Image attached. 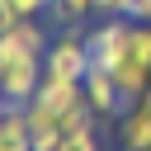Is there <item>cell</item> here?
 <instances>
[{
    "label": "cell",
    "mask_w": 151,
    "mask_h": 151,
    "mask_svg": "<svg viewBox=\"0 0 151 151\" xmlns=\"http://www.w3.org/2000/svg\"><path fill=\"white\" fill-rule=\"evenodd\" d=\"M90 66H94V57H90L85 33H61V38H52V42H47V52H42V71H47V76L85 80V76H90Z\"/></svg>",
    "instance_id": "1"
},
{
    "label": "cell",
    "mask_w": 151,
    "mask_h": 151,
    "mask_svg": "<svg viewBox=\"0 0 151 151\" xmlns=\"http://www.w3.org/2000/svg\"><path fill=\"white\" fill-rule=\"evenodd\" d=\"M90 9H94V0H52V9H47V14H52V19H61V24H80Z\"/></svg>",
    "instance_id": "10"
},
{
    "label": "cell",
    "mask_w": 151,
    "mask_h": 151,
    "mask_svg": "<svg viewBox=\"0 0 151 151\" xmlns=\"http://www.w3.org/2000/svg\"><path fill=\"white\" fill-rule=\"evenodd\" d=\"M127 19H137V24H151V0H132Z\"/></svg>",
    "instance_id": "15"
},
{
    "label": "cell",
    "mask_w": 151,
    "mask_h": 151,
    "mask_svg": "<svg viewBox=\"0 0 151 151\" xmlns=\"http://www.w3.org/2000/svg\"><path fill=\"white\" fill-rule=\"evenodd\" d=\"M5 113H9V94L0 90V118H5Z\"/></svg>",
    "instance_id": "18"
},
{
    "label": "cell",
    "mask_w": 151,
    "mask_h": 151,
    "mask_svg": "<svg viewBox=\"0 0 151 151\" xmlns=\"http://www.w3.org/2000/svg\"><path fill=\"white\" fill-rule=\"evenodd\" d=\"M127 33H132V19H99V24L85 33L94 66H109V71H113V66L127 57Z\"/></svg>",
    "instance_id": "2"
},
{
    "label": "cell",
    "mask_w": 151,
    "mask_h": 151,
    "mask_svg": "<svg viewBox=\"0 0 151 151\" xmlns=\"http://www.w3.org/2000/svg\"><path fill=\"white\" fill-rule=\"evenodd\" d=\"M80 85H85V104H90L99 118H123V113L137 109V104L123 99V90H118V80H113L109 66H90V76H85Z\"/></svg>",
    "instance_id": "3"
},
{
    "label": "cell",
    "mask_w": 151,
    "mask_h": 151,
    "mask_svg": "<svg viewBox=\"0 0 151 151\" xmlns=\"http://www.w3.org/2000/svg\"><path fill=\"white\" fill-rule=\"evenodd\" d=\"M0 137L14 146H28V109L24 104H9V113L0 118Z\"/></svg>",
    "instance_id": "8"
},
{
    "label": "cell",
    "mask_w": 151,
    "mask_h": 151,
    "mask_svg": "<svg viewBox=\"0 0 151 151\" xmlns=\"http://www.w3.org/2000/svg\"><path fill=\"white\" fill-rule=\"evenodd\" d=\"M33 99H42L52 113H66V109H76L80 99H85V85L80 80H66V76H47L42 71V85H38V94Z\"/></svg>",
    "instance_id": "5"
},
{
    "label": "cell",
    "mask_w": 151,
    "mask_h": 151,
    "mask_svg": "<svg viewBox=\"0 0 151 151\" xmlns=\"http://www.w3.org/2000/svg\"><path fill=\"white\" fill-rule=\"evenodd\" d=\"M123 146L127 151H151V109L146 104L123 113Z\"/></svg>",
    "instance_id": "7"
},
{
    "label": "cell",
    "mask_w": 151,
    "mask_h": 151,
    "mask_svg": "<svg viewBox=\"0 0 151 151\" xmlns=\"http://www.w3.org/2000/svg\"><path fill=\"white\" fill-rule=\"evenodd\" d=\"M14 24H19V14H14V5H5V9H0V33H9Z\"/></svg>",
    "instance_id": "16"
},
{
    "label": "cell",
    "mask_w": 151,
    "mask_h": 151,
    "mask_svg": "<svg viewBox=\"0 0 151 151\" xmlns=\"http://www.w3.org/2000/svg\"><path fill=\"white\" fill-rule=\"evenodd\" d=\"M94 9H99L104 19H127V9H132V0H94Z\"/></svg>",
    "instance_id": "14"
},
{
    "label": "cell",
    "mask_w": 151,
    "mask_h": 151,
    "mask_svg": "<svg viewBox=\"0 0 151 151\" xmlns=\"http://www.w3.org/2000/svg\"><path fill=\"white\" fill-rule=\"evenodd\" d=\"M57 151H99V137L94 132H76V137H61Z\"/></svg>",
    "instance_id": "12"
},
{
    "label": "cell",
    "mask_w": 151,
    "mask_h": 151,
    "mask_svg": "<svg viewBox=\"0 0 151 151\" xmlns=\"http://www.w3.org/2000/svg\"><path fill=\"white\" fill-rule=\"evenodd\" d=\"M127 52H132L137 61H146V66H151V24H137V19H132V33H127Z\"/></svg>",
    "instance_id": "11"
},
{
    "label": "cell",
    "mask_w": 151,
    "mask_h": 151,
    "mask_svg": "<svg viewBox=\"0 0 151 151\" xmlns=\"http://www.w3.org/2000/svg\"><path fill=\"white\" fill-rule=\"evenodd\" d=\"M9 5H14V14H19V19H38V14H47V9H52V0H9Z\"/></svg>",
    "instance_id": "13"
},
{
    "label": "cell",
    "mask_w": 151,
    "mask_h": 151,
    "mask_svg": "<svg viewBox=\"0 0 151 151\" xmlns=\"http://www.w3.org/2000/svg\"><path fill=\"white\" fill-rule=\"evenodd\" d=\"M113 80H118L123 99H127V104H137V99H142V94L151 90V66H146V61H137V57L127 52V57H123V61L113 66Z\"/></svg>",
    "instance_id": "6"
},
{
    "label": "cell",
    "mask_w": 151,
    "mask_h": 151,
    "mask_svg": "<svg viewBox=\"0 0 151 151\" xmlns=\"http://www.w3.org/2000/svg\"><path fill=\"white\" fill-rule=\"evenodd\" d=\"M5 5H9V0H0V9H5Z\"/></svg>",
    "instance_id": "19"
},
{
    "label": "cell",
    "mask_w": 151,
    "mask_h": 151,
    "mask_svg": "<svg viewBox=\"0 0 151 151\" xmlns=\"http://www.w3.org/2000/svg\"><path fill=\"white\" fill-rule=\"evenodd\" d=\"M24 57H38V52H28V42L9 28V33H0V66H14V61H24Z\"/></svg>",
    "instance_id": "9"
},
{
    "label": "cell",
    "mask_w": 151,
    "mask_h": 151,
    "mask_svg": "<svg viewBox=\"0 0 151 151\" xmlns=\"http://www.w3.org/2000/svg\"><path fill=\"white\" fill-rule=\"evenodd\" d=\"M0 151H33V146H14V142H5V137H0Z\"/></svg>",
    "instance_id": "17"
},
{
    "label": "cell",
    "mask_w": 151,
    "mask_h": 151,
    "mask_svg": "<svg viewBox=\"0 0 151 151\" xmlns=\"http://www.w3.org/2000/svg\"><path fill=\"white\" fill-rule=\"evenodd\" d=\"M42 85V57H24L14 66H0V90L9 94V104H28Z\"/></svg>",
    "instance_id": "4"
}]
</instances>
